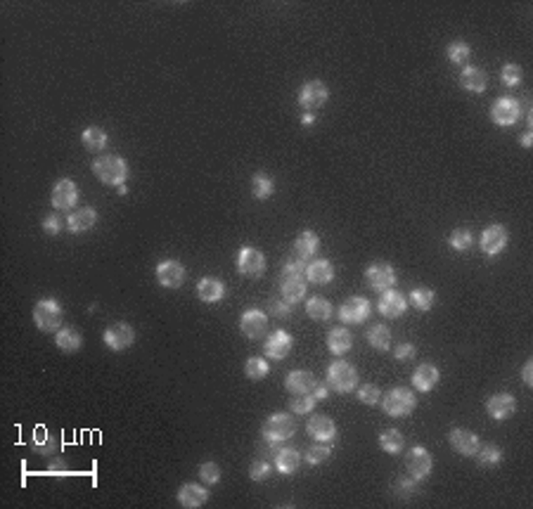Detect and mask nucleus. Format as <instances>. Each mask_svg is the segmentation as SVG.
Here are the masks:
<instances>
[{"instance_id":"38","label":"nucleus","mask_w":533,"mask_h":509,"mask_svg":"<svg viewBox=\"0 0 533 509\" xmlns=\"http://www.w3.org/2000/svg\"><path fill=\"white\" fill-rule=\"evenodd\" d=\"M275 192V180L268 173H254L252 178V195L256 199H268Z\"/></svg>"},{"instance_id":"22","label":"nucleus","mask_w":533,"mask_h":509,"mask_svg":"<svg viewBox=\"0 0 533 509\" xmlns=\"http://www.w3.org/2000/svg\"><path fill=\"white\" fill-rule=\"evenodd\" d=\"M408 308V299L403 296L398 289H387L382 292V299H380V313L384 318H401Z\"/></svg>"},{"instance_id":"59","label":"nucleus","mask_w":533,"mask_h":509,"mask_svg":"<svg viewBox=\"0 0 533 509\" xmlns=\"http://www.w3.org/2000/svg\"><path fill=\"white\" fill-rule=\"evenodd\" d=\"M119 190V195H128V187L126 185H121V187H116Z\"/></svg>"},{"instance_id":"19","label":"nucleus","mask_w":533,"mask_h":509,"mask_svg":"<svg viewBox=\"0 0 533 509\" xmlns=\"http://www.w3.org/2000/svg\"><path fill=\"white\" fill-rule=\"evenodd\" d=\"M486 412H488L490 420H495V422L510 420V417L516 412V400H514V396H510V393H495V396H490V398L486 400Z\"/></svg>"},{"instance_id":"29","label":"nucleus","mask_w":533,"mask_h":509,"mask_svg":"<svg viewBox=\"0 0 533 509\" xmlns=\"http://www.w3.org/2000/svg\"><path fill=\"white\" fill-rule=\"evenodd\" d=\"M318 249H320V237L313 230H303L294 242V254L301 261H311L318 254Z\"/></svg>"},{"instance_id":"17","label":"nucleus","mask_w":533,"mask_h":509,"mask_svg":"<svg viewBox=\"0 0 533 509\" xmlns=\"http://www.w3.org/2000/svg\"><path fill=\"white\" fill-rule=\"evenodd\" d=\"M292 348H294V339H292L290 332L277 329L268 336V339H265L263 353L270 358V360H285V358L292 353Z\"/></svg>"},{"instance_id":"1","label":"nucleus","mask_w":533,"mask_h":509,"mask_svg":"<svg viewBox=\"0 0 533 509\" xmlns=\"http://www.w3.org/2000/svg\"><path fill=\"white\" fill-rule=\"evenodd\" d=\"M93 173L98 175L100 183L111 185V187H121V185H126V178H128V164L124 157L105 154V157H98L93 162Z\"/></svg>"},{"instance_id":"54","label":"nucleus","mask_w":533,"mask_h":509,"mask_svg":"<svg viewBox=\"0 0 533 509\" xmlns=\"http://www.w3.org/2000/svg\"><path fill=\"white\" fill-rule=\"evenodd\" d=\"M393 356H396L398 360H410V358L415 356V344H410V341H405V344H398L396 351H393Z\"/></svg>"},{"instance_id":"52","label":"nucleus","mask_w":533,"mask_h":509,"mask_svg":"<svg viewBox=\"0 0 533 509\" xmlns=\"http://www.w3.org/2000/svg\"><path fill=\"white\" fill-rule=\"evenodd\" d=\"M43 230H45L47 235H60V230H62L60 216H57V213H50V216L43 218Z\"/></svg>"},{"instance_id":"56","label":"nucleus","mask_w":533,"mask_h":509,"mask_svg":"<svg viewBox=\"0 0 533 509\" xmlns=\"http://www.w3.org/2000/svg\"><path fill=\"white\" fill-rule=\"evenodd\" d=\"M313 396H316V400H323V398H327V396H329V391H327L325 384H316V389H313Z\"/></svg>"},{"instance_id":"41","label":"nucleus","mask_w":533,"mask_h":509,"mask_svg":"<svg viewBox=\"0 0 533 509\" xmlns=\"http://www.w3.org/2000/svg\"><path fill=\"white\" fill-rule=\"evenodd\" d=\"M477 457H479V464H481V467L493 469V467H498V464H500V459H503V453H500V448L495 446V443H488V446H479Z\"/></svg>"},{"instance_id":"15","label":"nucleus","mask_w":533,"mask_h":509,"mask_svg":"<svg viewBox=\"0 0 533 509\" xmlns=\"http://www.w3.org/2000/svg\"><path fill=\"white\" fill-rule=\"evenodd\" d=\"M239 329L247 339H261L268 332V315L261 308H249L239 318Z\"/></svg>"},{"instance_id":"5","label":"nucleus","mask_w":533,"mask_h":509,"mask_svg":"<svg viewBox=\"0 0 533 509\" xmlns=\"http://www.w3.org/2000/svg\"><path fill=\"white\" fill-rule=\"evenodd\" d=\"M296 433V422L287 412H275L265 420L263 424V438L268 443H282Z\"/></svg>"},{"instance_id":"26","label":"nucleus","mask_w":533,"mask_h":509,"mask_svg":"<svg viewBox=\"0 0 533 509\" xmlns=\"http://www.w3.org/2000/svg\"><path fill=\"white\" fill-rule=\"evenodd\" d=\"M439 382H441V372H439V367L431 365V362H424V365H420L413 372V387L417 389L420 393H429Z\"/></svg>"},{"instance_id":"25","label":"nucleus","mask_w":533,"mask_h":509,"mask_svg":"<svg viewBox=\"0 0 533 509\" xmlns=\"http://www.w3.org/2000/svg\"><path fill=\"white\" fill-rule=\"evenodd\" d=\"M306 280L311 285H329L334 280V266L329 263L327 259H313L311 263L306 266Z\"/></svg>"},{"instance_id":"10","label":"nucleus","mask_w":533,"mask_h":509,"mask_svg":"<svg viewBox=\"0 0 533 509\" xmlns=\"http://www.w3.org/2000/svg\"><path fill=\"white\" fill-rule=\"evenodd\" d=\"M521 116V105L514 98H498L490 105V119L495 126H514Z\"/></svg>"},{"instance_id":"35","label":"nucleus","mask_w":533,"mask_h":509,"mask_svg":"<svg viewBox=\"0 0 533 509\" xmlns=\"http://www.w3.org/2000/svg\"><path fill=\"white\" fill-rule=\"evenodd\" d=\"M306 313L311 320H318V323H327L332 318V303L323 296H311L306 301Z\"/></svg>"},{"instance_id":"53","label":"nucleus","mask_w":533,"mask_h":509,"mask_svg":"<svg viewBox=\"0 0 533 509\" xmlns=\"http://www.w3.org/2000/svg\"><path fill=\"white\" fill-rule=\"evenodd\" d=\"M270 313H273L275 318H290L292 308H290V303L282 299V301H270Z\"/></svg>"},{"instance_id":"45","label":"nucleus","mask_w":533,"mask_h":509,"mask_svg":"<svg viewBox=\"0 0 533 509\" xmlns=\"http://www.w3.org/2000/svg\"><path fill=\"white\" fill-rule=\"evenodd\" d=\"M521 78H524V72H521V67H519V64H514V62L505 64L503 72H500V81L508 85V88H514V85H519Z\"/></svg>"},{"instance_id":"51","label":"nucleus","mask_w":533,"mask_h":509,"mask_svg":"<svg viewBox=\"0 0 533 509\" xmlns=\"http://www.w3.org/2000/svg\"><path fill=\"white\" fill-rule=\"evenodd\" d=\"M303 275H306V266H303L301 259L287 261V263L282 266V277H303Z\"/></svg>"},{"instance_id":"11","label":"nucleus","mask_w":533,"mask_h":509,"mask_svg":"<svg viewBox=\"0 0 533 509\" xmlns=\"http://www.w3.org/2000/svg\"><path fill=\"white\" fill-rule=\"evenodd\" d=\"M508 239H510L508 228H505V225H500V223H493V225H488V228L481 232V237H479V246H481L483 254L498 256L500 251H505V246H508Z\"/></svg>"},{"instance_id":"13","label":"nucleus","mask_w":533,"mask_h":509,"mask_svg":"<svg viewBox=\"0 0 533 509\" xmlns=\"http://www.w3.org/2000/svg\"><path fill=\"white\" fill-rule=\"evenodd\" d=\"M370 318V301L365 296H351L341 303L339 320L344 325H362Z\"/></svg>"},{"instance_id":"39","label":"nucleus","mask_w":533,"mask_h":509,"mask_svg":"<svg viewBox=\"0 0 533 509\" xmlns=\"http://www.w3.org/2000/svg\"><path fill=\"white\" fill-rule=\"evenodd\" d=\"M270 372V365L265 358H249L247 362H244V374H247V379H252V382H261V379H265Z\"/></svg>"},{"instance_id":"24","label":"nucleus","mask_w":533,"mask_h":509,"mask_svg":"<svg viewBox=\"0 0 533 509\" xmlns=\"http://www.w3.org/2000/svg\"><path fill=\"white\" fill-rule=\"evenodd\" d=\"M316 374L308 372V369H294V372L287 374L285 387L292 396H301V393H313L316 389Z\"/></svg>"},{"instance_id":"28","label":"nucleus","mask_w":533,"mask_h":509,"mask_svg":"<svg viewBox=\"0 0 533 509\" xmlns=\"http://www.w3.org/2000/svg\"><path fill=\"white\" fill-rule=\"evenodd\" d=\"M460 85L467 93H483L488 88V76L481 67H465L460 74Z\"/></svg>"},{"instance_id":"2","label":"nucleus","mask_w":533,"mask_h":509,"mask_svg":"<svg viewBox=\"0 0 533 509\" xmlns=\"http://www.w3.org/2000/svg\"><path fill=\"white\" fill-rule=\"evenodd\" d=\"M382 410L387 412L389 417H408L413 415V410L417 407V398H415V391L410 389H389L387 393L382 396Z\"/></svg>"},{"instance_id":"16","label":"nucleus","mask_w":533,"mask_h":509,"mask_svg":"<svg viewBox=\"0 0 533 509\" xmlns=\"http://www.w3.org/2000/svg\"><path fill=\"white\" fill-rule=\"evenodd\" d=\"M306 431L318 443H334L337 441V424L327 415H313L306 424Z\"/></svg>"},{"instance_id":"3","label":"nucleus","mask_w":533,"mask_h":509,"mask_svg":"<svg viewBox=\"0 0 533 509\" xmlns=\"http://www.w3.org/2000/svg\"><path fill=\"white\" fill-rule=\"evenodd\" d=\"M327 387L334 389L337 393H351L358 389V372L351 362L334 360L327 367Z\"/></svg>"},{"instance_id":"8","label":"nucleus","mask_w":533,"mask_h":509,"mask_svg":"<svg viewBox=\"0 0 533 509\" xmlns=\"http://www.w3.org/2000/svg\"><path fill=\"white\" fill-rule=\"evenodd\" d=\"M329 100V88L325 81H306L298 90V105L303 107V111H313L320 109L325 102Z\"/></svg>"},{"instance_id":"18","label":"nucleus","mask_w":533,"mask_h":509,"mask_svg":"<svg viewBox=\"0 0 533 509\" xmlns=\"http://www.w3.org/2000/svg\"><path fill=\"white\" fill-rule=\"evenodd\" d=\"M157 280L162 287L178 289L185 282V266L175 259H166L157 266Z\"/></svg>"},{"instance_id":"12","label":"nucleus","mask_w":533,"mask_h":509,"mask_svg":"<svg viewBox=\"0 0 533 509\" xmlns=\"http://www.w3.org/2000/svg\"><path fill=\"white\" fill-rule=\"evenodd\" d=\"M102 341L111 348V351L121 353L133 346V341H135V329H133L128 323H114L105 329Z\"/></svg>"},{"instance_id":"46","label":"nucleus","mask_w":533,"mask_h":509,"mask_svg":"<svg viewBox=\"0 0 533 509\" xmlns=\"http://www.w3.org/2000/svg\"><path fill=\"white\" fill-rule=\"evenodd\" d=\"M316 396L313 393H301V396H292V403L290 407L296 412V415H306V412H313V407H316Z\"/></svg>"},{"instance_id":"31","label":"nucleus","mask_w":533,"mask_h":509,"mask_svg":"<svg viewBox=\"0 0 533 509\" xmlns=\"http://www.w3.org/2000/svg\"><path fill=\"white\" fill-rule=\"evenodd\" d=\"M280 294L290 305L303 301V296H306V282H303V277H282Z\"/></svg>"},{"instance_id":"34","label":"nucleus","mask_w":533,"mask_h":509,"mask_svg":"<svg viewBox=\"0 0 533 509\" xmlns=\"http://www.w3.org/2000/svg\"><path fill=\"white\" fill-rule=\"evenodd\" d=\"M81 142H83V147L88 149V152H102V149L107 147V142H109V138H107L105 128L90 126V128H85V131L81 133Z\"/></svg>"},{"instance_id":"6","label":"nucleus","mask_w":533,"mask_h":509,"mask_svg":"<svg viewBox=\"0 0 533 509\" xmlns=\"http://www.w3.org/2000/svg\"><path fill=\"white\" fill-rule=\"evenodd\" d=\"M365 282L372 292H387V289H393V285H396V270H393L391 263L377 261V263L367 266Z\"/></svg>"},{"instance_id":"40","label":"nucleus","mask_w":533,"mask_h":509,"mask_svg":"<svg viewBox=\"0 0 533 509\" xmlns=\"http://www.w3.org/2000/svg\"><path fill=\"white\" fill-rule=\"evenodd\" d=\"M434 301H436V294H434V289H429V287H417L410 292V303H413L417 310H422V313L434 308Z\"/></svg>"},{"instance_id":"9","label":"nucleus","mask_w":533,"mask_h":509,"mask_svg":"<svg viewBox=\"0 0 533 509\" xmlns=\"http://www.w3.org/2000/svg\"><path fill=\"white\" fill-rule=\"evenodd\" d=\"M431 467H434V457H431L429 450L422 446L413 448L408 455H405V469H408L410 479L424 481L426 476L431 474Z\"/></svg>"},{"instance_id":"55","label":"nucleus","mask_w":533,"mask_h":509,"mask_svg":"<svg viewBox=\"0 0 533 509\" xmlns=\"http://www.w3.org/2000/svg\"><path fill=\"white\" fill-rule=\"evenodd\" d=\"M521 379H524L526 387H533V360H526L521 367Z\"/></svg>"},{"instance_id":"48","label":"nucleus","mask_w":533,"mask_h":509,"mask_svg":"<svg viewBox=\"0 0 533 509\" xmlns=\"http://www.w3.org/2000/svg\"><path fill=\"white\" fill-rule=\"evenodd\" d=\"M199 479H202V484H206V486H216L218 481H221V467H218L216 462H204L199 467Z\"/></svg>"},{"instance_id":"42","label":"nucleus","mask_w":533,"mask_h":509,"mask_svg":"<svg viewBox=\"0 0 533 509\" xmlns=\"http://www.w3.org/2000/svg\"><path fill=\"white\" fill-rule=\"evenodd\" d=\"M446 55L448 60H450L453 64H467L469 62V55H472V47H469V43L465 41H453L450 45L446 47Z\"/></svg>"},{"instance_id":"47","label":"nucleus","mask_w":533,"mask_h":509,"mask_svg":"<svg viewBox=\"0 0 533 509\" xmlns=\"http://www.w3.org/2000/svg\"><path fill=\"white\" fill-rule=\"evenodd\" d=\"M358 400L365 405H377L382 400L380 387H375V384H362V387H358Z\"/></svg>"},{"instance_id":"50","label":"nucleus","mask_w":533,"mask_h":509,"mask_svg":"<svg viewBox=\"0 0 533 509\" xmlns=\"http://www.w3.org/2000/svg\"><path fill=\"white\" fill-rule=\"evenodd\" d=\"M270 462H265V459H259V462L252 464V469H249V479L252 481H265L270 476Z\"/></svg>"},{"instance_id":"30","label":"nucleus","mask_w":533,"mask_h":509,"mask_svg":"<svg viewBox=\"0 0 533 509\" xmlns=\"http://www.w3.org/2000/svg\"><path fill=\"white\" fill-rule=\"evenodd\" d=\"M55 344L64 353H76L83 346V334L78 329H74V327H62L55 334Z\"/></svg>"},{"instance_id":"21","label":"nucleus","mask_w":533,"mask_h":509,"mask_svg":"<svg viewBox=\"0 0 533 509\" xmlns=\"http://www.w3.org/2000/svg\"><path fill=\"white\" fill-rule=\"evenodd\" d=\"M175 500H178L180 507H185V509H199L206 505V500H209V490L199 484H183L178 488Z\"/></svg>"},{"instance_id":"33","label":"nucleus","mask_w":533,"mask_h":509,"mask_svg":"<svg viewBox=\"0 0 533 509\" xmlns=\"http://www.w3.org/2000/svg\"><path fill=\"white\" fill-rule=\"evenodd\" d=\"M275 469L280 471V474H294V471L298 469V464H301V455L296 453L294 448H282L275 453Z\"/></svg>"},{"instance_id":"58","label":"nucleus","mask_w":533,"mask_h":509,"mask_svg":"<svg viewBox=\"0 0 533 509\" xmlns=\"http://www.w3.org/2000/svg\"><path fill=\"white\" fill-rule=\"evenodd\" d=\"M301 123L303 126H313V123H316V114H313V111H303Z\"/></svg>"},{"instance_id":"37","label":"nucleus","mask_w":533,"mask_h":509,"mask_svg":"<svg viewBox=\"0 0 533 509\" xmlns=\"http://www.w3.org/2000/svg\"><path fill=\"white\" fill-rule=\"evenodd\" d=\"M380 446L387 455H401V450L405 446V438L401 431H396V429H387V431L380 433Z\"/></svg>"},{"instance_id":"43","label":"nucleus","mask_w":533,"mask_h":509,"mask_svg":"<svg viewBox=\"0 0 533 509\" xmlns=\"http://www.w3.org/2000/svg\"><path fill=\"white\" fill-rule=\"evenodd\" d=\"M448 244H450V249H455V251H469L474 246L472 230H467V228L453 230L450 237H448Z\"/></svg>"},{"instance_id":"49","label":"nucleus","mask_w":533,"mask_h":509,"mask_svg":"<svg viewBox=\"0 0 533 509\" xmlns=\"http://www.w3.org/2000/svg\"><path fill=\"white\" fill-rule=\"evenodd\" d=\"M396 492L403 497V500H413V497L420 492V481H415V479H401V481H396Z\"/></svg>"},{"instance_id":"36","label":"nucleus","mask_w":533,"mask_h":509,"mask_svg":"<svg viewBox=\"0 0 533 509\" xmlns=\"http://www.w3.org/2000/svg\"><path fill=\"white\" fill-rule=\"evenodd\" d=\"M367 344L375 351H389V346H391V329L387 325H372L370 332H367Z\"/></svg>"},{"instance_id":"27","label":"nucleus","mask_w":533,"mask_h":509,"mask_svg":"<svg viewBox=\"0 0 533 509\" xmlns=\"http://www.w3.org/2000/svg\"><path fill=\"white\" fill-rule=\"evenodd\" d=\"M197 296L204 303H218L226 296V285L218 277H202L197 282Z\"/></svg>"},{"instance_id":"32","label":"nucleus","mask_w":533,"mask_h":509,"mask_svg":"<svg viewBox=\"0 0 533 509\" xmlns=\"http://www.w3.org/2000/svg\"><path fill=\"white\" fill-rule=\"evenodd\" d=\"M351 346H353V336L346 327H334L327 334V348L334 356H344L346 351H351Z\"/></svg>"},{"instance_id":"20","label":"nucleus","mask_w":533,"mask_h":509,"mask_svg":"<svg viewBox=\"0 0 533 509\" xmlns=\"http://www.w3.org/2000/svg\"><path fill=\"white\" fill-rule=\"evenodd\" d=\"M448 441H450L453 450L460 453L462 457H474L479 446H481V443H479V436L474 431H469V429H453Z\"/></svg>"},{"instance_id":"44","label":"nucleus","mask_w":533,"mask_h":509,"mask_svg":"<svg viewBox=\"0 0 533 509\" xmlns=\"http://www.w3.org/2000/svg\"><path fill=\"white\" fill-rule=\"evenodd\" d=\"M329 457H332V446H329V443H318V446H311L306 450V462L311 464V467L325 464Z\"/></svg>"},{"instance_id":"14","label":"nucleus","mask_w":533,"mask_h":509,"mask_svg":"<svg viewBox=\"0 0 533 509\" xmlns=\"http://www.w3.org/2000/svg\"><path fill=\"white\" fill-rule=\"evenodd\" d=\"M50 199H52V206L57 211H69V208L76 206L78 202V187L74 180L69 178H60L55 185H52V192H50Z\"/></svg>"},{"instance_id":"7","label":"nucleus","mask_w":533,"mask_h":509,"mask_svg":"<svg viewBox=\"0 0 533 509\" xmlns=\"http://www.w3.org/2000/svg\"><path fill=\"white\" fill-rule=\"evenodd\" d=\"M265 270V256L256 246H242L237 251V272L244 277H261Z\"/></svg>"},{"instance_id":"4","label":"nucleus","mask_w":533,"mask_h":509,"mask_svg":"<svg viewBox=\"0 0 533 509\" xmlns=\"http://www.w3.org/2000/svg\"><path fill=\"white\" fill-rule=\"evenodd\" d=\"M34 323L41 332H60L62 329V305L55 299H41L34 305Z\"/></svg>"},{"instance_id":"57","label":"nucleus","mask_w":533,"mask_h":509,"mask_svg":"<svg viewBox=\"0 0 533 509\" xmlns=\"http://www.w3.org/2000/svg\"><path fill=\"white\" fill-rule=\"evenodd\" d=\"M519 142H521V147H524V149H531V144H533V133H531V128L524 133V136H521Z\"/></svg>"},{"instance_id":"23","label":"nucleus","mask_w":533,"mask_h":509,"mask_svg":"<svg viewBox=\"0 0 533 509\" xmlns=\"http://www.w3.org/2000/svg\"><path fill=\"white\" fill-rule=\"evenodd\" d=\"M95 223H98V211L93 206H81L78 211H72L67 216V230L74 235L88 232L90 228H95Z\"/></svg>"}]
</instances>
